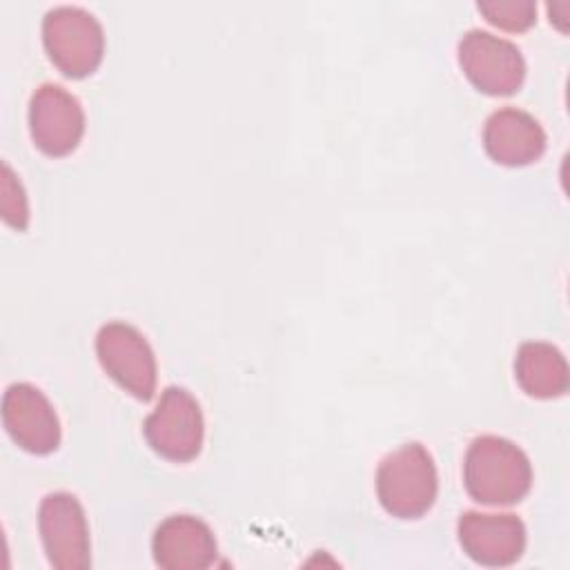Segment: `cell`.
<instances>
[{
    "label": "cell",
    "mask_w": 570,
    "mask_h": 570,
    "mask_svg": "<svg viewBox=\"0 0 570 570\" xmlns=\"http://www.w3.org/2000/svg\"><path fill=\"white\" fill-rule=\"evenodd\" d=\"M142 432L154 452L169 461H191L205 436V421L198 401L178 385L163 390L156 407L142 423Z\"/></svg>",
    "instance_id": "277c9868"
},
{
    "label": "cell",
    "mask_w": 570,
    "mask_h": 570,
    "mask_svg": "<svg viewBox=\"0 0 570 570\" xmlns=\"http://www.w3.org/2000/svg\"><path fill=\"white\" fill-rule=\"evenodd\" d=\"M463 481L474 501L485 505H512L528 494L532 465L517 443L497 434H481L468 445Z\"/></svg>",
    "instance_id": "6da1fadb"
},
{
    "label": "cell",
    "mask_w": 570,
    "mask_h": 570,
    "mask_svg": "<svg viewBox=\"0 0 570 570\" xmlns=\"http://www.w3.org/2000/svg\"><path fill=\"white\" fill-rule=\"evenodd\" d=\"M514 374L521 390L534 399H554L568 390L570 374L559 347L543 341L521 343L514 358Z\"/></svg>",
    "instance_id": "4fadbf2b"
},
{
    "label": "cell",
    "mask_w": 570,
    "mask_h": 570,
    "mask_svg": "<svg viewBox=\"0 0 570 570\" xmlns=\"http://www.w3.org/2000/svg\"><path fill=\"white\" fill-rule=\"evenodd\" d=\"M0 207H2V218L7 225L16 227V229H24L29 223V205H27V196L24 189L20 185V180L16 178L13 169L2 163V198H0Z\"/></svg>",
    "instance_id": "9a60e30c"
},
{
    "label": "cell",
    "mask_w": 570,
    "mask_h": 570,
    "mask_svg": "<svg viewBox=\"0 0 570 570\" xmlns=\"http://www.w3.org/2000/svg\"><path fill=\"white\" fill-rule=\"evenodd\" d=\"M96 354L105 372L129 394L149 401L156 392V356L147 338L129 323H105L96 334Z\"/></svg>",
    "instance_id": "8992f818"
},
{
    "label": "cell",
    "mask_w": 570,
    "mask_h": 570,
    "mask_svg": "<svg viewBox=\"0 0 570 570\" xmlns=\"http://www.w3.org/2000/svg\"><path fill=\"white\" fill-rule=\"evenodd\" d=\"M38 530L53 568L87 570L91 566L89 525L85 510L73 494L49 492L40 501Z\"/></svg>",
    "instance_id": "52a82bcc"
},
{
    "label": "cell",
    "mask_w": 570,
    "mask_h": 570,
    "mask_svg": "<svg viewBox=\"0 0 570 570\" xmlns=\"http://www.w3.org/2000/svg\"><path fill=\"white\" fill-rule=\"evenodd\" d=\"M483 147L492 160L521 167L534 163L546 151V131L528 111L501 107L485 120Z\"/></svg>",
    "instance_id": "7c38bea8"
},
{
    "label": "cell",
    "mask_w": 570,
    "mask_h": 570,
    "mask_svg": "<svg viewBox=\"0 0 570 570\" xmlns=\"http://www.w3.org/2000/svg\"><path fill=\"white\" fill-rule=\"evenodd\" d=\"M29 131L47 156H67L85 134L80 100L56 82L40 85L29 100Z\"/></svg>",
    "instance_id": "ba28073f"
},
{
    "label": "cell",
    "mask_w": 570,
    "mask_h": 570,
    "mask_svg": "<svg viewBox=\"0 0 570 570\" xmlns=\"http://www.w3.org/2000/svg\"><path fill=\"white\" fill-rule=\"evenodd\" d=\"M42 42L51 62L69 78H85L96 71L105 53L98 18L76 4H58L45 13Z\"/></svg>",
    "instance_id": "3957f363"
},
{
    "label": "cell",
    "mask_w": 570,
    "mask_h": 570,
    "mask_svg": "<svg viewBox=\"0 0 570 570\" xmlns=\"http://www.w3.org/2000/svg\"><path fill=\"white\" fill-rule=\"evenodd\" d=\"M151 552L165 570H203L216 559V537L198 517L171 514L156 528Z\"/></svg>",
    "instance_id": "8fae6325"
},
{
    "label": "cell",
    "mask_w": 570,
    "mask_h": 570,
    "mask_svg": "<svg viewBox=\"0 0 570 570\" xmlns=\"http://www.w3.org/2000/svg\"><path fill=\"white\" fill-rule=\"evenodd\" d=\"M436 490V465L421 443H405L381 459L376 470V497L387 514L419 519L432 508Z\"/></svg>",
    "instance_id": "7a4b0ae2"
},
{
    "label": "cell",
    "mask_w": 570,
    "mask_h": 570,
    "mask_svg": "<svg viewBox=\"0 0 570 570\" xmlns=\"http://www.w3.org/2000/svg\"><path fill=\"white\" fill-rule=\"evenodd\" d=\"M476 9L505 31H525L537 20L534 0H479Z\"/></svg>",
    "instance_id": "5bb4252c"
},
{
    "label": "cell",
    "mask_w": 570,
    "mask_h": 570,
    "mask_svg": "<svg viewBox=\"0 0 570 570\" xmlns=\"http://www.w3.org/2000/svg\"><path fill=\"white\" fill-rule=\"evenodd\" d=\"M456 51L463 73L483 94L510 96L525 78V60L521 49L485 29L465 31Z\"/></svg>",
    "instance_id": "5b68a950"
},
{
    "label": "cell",
    "mask_w": 570,
    "mask_h": 570,
    "mask_svg": "<svg viewBox=\"0 0 570 570\" xmlns=\"http://www.w3.org/2000/svg\"><path fill=\"white\" fill-rule=\"evenodd\" d=\"M459 543L481 566H512L525 550V525L510 512L468 510L459 517Z\"/></svg>",
    "instance_id": "30bf717a"
},
{
    "label": "cell",
    "mask_w": 570,
    "mask_h": 570,
    "mask_svg": "<svg viewBox=\"0 0 570 570\" xmlns=\"http://www.w3.org/2000/svg\"><path fill=\"white\" fill-rule=\"evenodd\" d=\"M9 436L31 454H49L60 443V421L49 399L31 383H11L2 396Z\"/></svg>",
    "instance_id": "9c48e42d"
}]
</instances>
